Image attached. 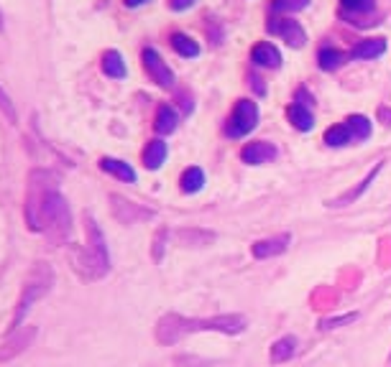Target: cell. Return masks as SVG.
<instances>
[{"instance_id":"1","label":"cell","mask_w":391,"mask_h":367,"mask_svg":"<svg viewBox=\"0 0 391 367\" xmlns=\"http://www.w3.org/2000/svg\"><path fill=\"white\" fill-rule=\"evenodd\" d=\"M46 176L49 174L44 171L31 174L26 197V222L31 230L44 233L54 245H62L72 233V212H69L67 199L44 181Z\"/></svg>"},{"instance_id":"2","label":"cell","mask_w":391,"mask_h":367,"mask_svg":"<svg viewBox=\"0 0 391 367\" xmlns=\"http://www.w3.org/2000/svg\"><path fill=\"white\" fill-rule=\"evenodd\" d=\"M248 319L243 313H223V316H210V319H190L179 313H166L156 324V340L172 347L177 342H182L190 334L197 331H220V334H241L246 331Z\"/></svg>"},{"instance_id":"3","label":"cell","mask_w":391,"mask_h":367,"mask_svg":"<svg viewBox=\"0 0 391 367\" xmlns=\"http://www.w3.org/2000/svg\"><path fill=\"white\" fill-rule=\"evenodd\" d=\"M85 230H87V248L80 252V260H74V270H80L85 278H102L110 270V252L105 235L92 220V215H85Z\"/></svg>"},{"instance_id":"4","label":"cell","mask_w":391,"mask_h":367,"mask_svg":"<svg viewBox=\"0 0 391 367\" xmlns=\"http://www.w3.org/2000/svg\"><path fill=\"white\" fill-rule=\"evenodd\" d=\"M54 286V270L49 263H36L28 270L26 281H23V291H21L19 306H16V316H13V327H21V322L26 319V313L44 298Z\"/></svg>"},{"instance_id":"5","label":"cell","mask_w":391,"mask_h":367,"mask_svg":"<svg viewBox=\"0 0 391 367\" xmlns=\"http://www.w3.org/2000/svg\"><path fill=\"white\" fill-rule=\"evenodd\" d=\"M256 123H258V105L254 99H238L225 123V135L227 138H243L254 130Z\"/></svg>"},{"instance_id":"6","label":"cell","mask_w":391,"mask_h":367,"mask_svg":"<svg viewBox=\"0 0 391 367\" xmlns=\"http://www.w3.org/2000/svg\"><path fill=\"white\" fill-rule=\"evenodd\" d=\"M36 327H31V324H21V327H13L10 334L3 340L0 344V362H10V359H16L19 355H23L28 347H31V342L36 340Z\"/></svg>"},{"instance_id":"7","label":"cell","mask_w":391,"mask_h":367,"mask_svg":"<svg viewBox=\"0 0 391 367\" xmlns=\"http://www.w3.org/2000/svg\"><path fill=\"white\" fill-rule=\"evenodd\" d=\"M144 67L146 72H148V77L159 84V87H164V90H172L174 87V72L166 67V62L159 56V51H154V49H144Z\"/></svg>"},{"instance_id":"8","label":"cell","mask_w":391,"mask_h":367,"mask_svg":"<svg viewBox=\"0 0 391 367\" xmlns=\"http://www.w3.org/2000/svg\"><path fill=\"white\" fill-rule=\"evenodd\" d=\"M276 156H279V151H276V145L269 143V141H254V143L243 145V151H241V158H243V163H248V166L271 163Z\"/></svg>"},{"instance_id":"9","label":"cell","mask_w":391,"mask_h":367,"mask_svg":"<svg viewBox=\"0 0 391 367\" xmlns=\"http://www.w3.org/2000/svg\"><path fill=\"white\" fill-rule=\"evenodd\" d=\"M271 31L273 34H279V36L291 46V49H302V46L307 44V34L302 31V26L297 23V21H289V19L271 21Z\"/></svg>"},{"instance_id":"10","label":"cell","mask_w":391,"mask_h":367,"mask_svg":"<svg viewBox=\"0 0 391 367\" xmlns=\"http://www.w3.org/2000/svg\"><path fill=\"white\" fill-rule=\"evenodd\" d=\"M251 62L256 67H264V69H276V67H282V54L273 44L261 41V44H256L251 49Z\"/></svg>"},{"instance_id":"11","label":"cell","mask_w":391,"mask_h":367,"mask_svg":"<svg viewBox=\"0 0 391 367\" xmlns=\"http://www.w3.org/2000/svg\"><path fill=\"white\" fill-rule=\"evenodd\" d=\"M287 248H289V235L254 242V245H251V252H254L256 260H266V258H276V255L287 252Z\"/></svg>"},{"instance_id":"12","label":"cell","mask_w":391,"mask_h":367,"mask_svg":"<svg viewBox=\"0 0 391 367\" xmlns=\"http://www.w3.org/2000/svg\"><path fill=\"white\" fill-rule=\"evenodd\" d=\"M110 202H113V212H115V217L123 220L126 224H133L136 220H148V217H151L148 209H141V206L131 204V202H126V199H120V197H110Z\"/></svg>"},{"instance_id":"13","label":"cell","mask_w":391,"mask_h":367,"mask_svg":"<svg viewBox=\"0 0 391 367\" xmlns=\"http://www.w3.org/2000/svg\"><path fill=\"white\" fill-rule=\"evenodd\" d=\"M381 169H383V161H379L371 171H368V176H366L364 181H358V187H353L350 191H348V194H343V197L333 199V202H330V206H348V204H353L355 199L361 197L366 189H368V184H371V181L379 176V171H381Z\"/></svg>"},{"instance_id":"14","label":"cell","mask_w":391,"mask_h":367,"mask_svg":"<svg viewBox=\"0 0 391 367\" xmlns=\"http://www.w3.org/2000/svg\"><path fill=\"white\" fill-rule=\"evenodd\" d=\"M166 143L161 141V138H156V141H151V143L146 145V151H144V166L148 171H156V169H161L166 161Z\"/></svg>"},{"instance_id":"15","label":"cell","mask_w":391,"mask_h":367,"mask_svg":"<svg viewBox=\"0 0 391 367\" xmlns=\"http://www.w3.org/2000/svg\"><path fill=\"white\" fill-rule=\"evenodd\" d=\"M100 169L113 174L118 181H126V184H133V181H136V171H133V166L126 161H120V158H102Z\"/></svg>"},{"instance_id":"16","label":"cell","mask_w":391,"mask_h":367,"mask_svg":"<svg viewBox=\"0 0 391 367\" xmlns=\"http://www.w3.org/2000/svg\"><path fill=\"white\" fill-rule=\"evenodd\" d=\"M287 117H289L291 126L297 128V130H302V133H309V130L315 128V115H312L309 108H304V105H289Z\"/></svg>"},{"instance_id":"17","label":"cell","mask_w":391,"mask_h":367,"mask_svg":"<svg viewBox=\"0 0 391 367\" xmlns=\"http://www.w3.org/2000/svg\"><path fill=\"white\" fill-rule=\"evenodd\" d=\"M383 51H386V41H383V38H366V41L353 46L350 56H353V59H376V56H381Z\"/></svg>"},{"instance_id":"18","label":"cell","mask_w":391,"mask_h":367,"mask_svg":"<svg viewBox=\"0 0 391 367\" xmlns=\"http://www.w3.org/2000/svg\"><path fill=\"white\" fill-rule=\"evenodd\" d=\"M100 67H102V72L108 74V77H113V80H123V77H126V62H123V56H120L118 51H113V49L102 54Z\"/></svg>"},{"instance_id":"19","label":"cell","mask_w":391,"mask_h":367,"mask_svg":"<svg viewBox=\"0 0 391 367\" xmlns=\"http://www.w3.org/2000/svg\"><path fill=\"white\" fill-rule=\"evenodd\" d=\"M297 355V340L294 337H282L271 344V362L279 365V362H287Z\"/></svg>"},{"instance_id":"20","label":"cell","mask_w":391,"mask_h":367,"mask_svg":"<svg viewBox=\"0 0 391 367\" xmlns=\"http://www.w3.org/2000/svg\"><path fill=\"white\" fill-rule=\"evenodd\" d=\"M177 237L187 248H205V245L215 242V233H208V230H182V233H177Z\"/></svg>"},{"instance_id":"21","label":"cell","mask_w":391,"mask_h":367,"mask_svg":"<svg viewBox=\"0 0 391 367\" xmlns=\"http://www.w3.org/2000/svg\"><path fill=\"white\" fill-rule=\"evenodd\" d=\"M179 184H182L184 194H197V191L205 187V171H202L200 166H192V169H187L182 174Z\"/></svg>"},{"instance_id":"22","label":"cell","mask_w":391,"mask_h":367,"mask_svg":"<svg viewBox=\"0 0 391 367\" xmlns=\"http://www.w3.org/2000/svg\"><path fill=\"white\" fill-rule=\"evenodd\" d=\"M346 128L350 130L353 141H368L371 138V120L366 115H350L346 120Z\"/></svg>"},{"instance_id":"23","label":"cell","mask_w":391,"mask_h":367,"mask_svg":"<svg viewBox=\"0 0 391 367\" xmlns=\"http://www.w3.org/2000/svg\"><path fill=\"white\" fill-rule=\"evenodd\" d=\"M177 123H179V117H177V113H174L169 105H161L159 108V113H156V123L154 128L159 130L161 135H169L177 130Z\"/></svg>"},{"instance_id":"24","label":"cell","mask_w":391,"mask_h":367,"mask_svg":"<svg viewBox=\"0 0 391 367\" xmlns=\"http://www.w3.org/2000/svg\"><path fill=\"white\" fill-rule=\"evenodd\" d=\"M172 46H174V51H177L179 56H184V59H194V56H200V44H197L194 38L184 36V34H174Z\"/></svg>"},{"instance_id":"25","label":"cell","mask_w":391,"mask_h":367,"mask_svg":"<svg viewBox=\"0 0 391 367\" xmlns=\"http://www.w3.org/2000/svg\"><path fill=\"white\" fill-rule=\"evenodd\" d=\"M346 62V54L340 51V49H320V54H317V64H320V69H325V72H333V69H337L340 64Z\"/></svg>"},{"instance_id":"26","label":"cell","mask_w":391,"mask_h":367,"mask_svg":"<svg viewBox=\"0 0 391 367\" xmlns=\"http://www.w3.org/2000/svg\"><path fill=\"white\" fill-rule=\"evenodd\" d=\"M325 143H328L330 148H340V145L353 143V138H350V130L346 128V123H337V126L328 128V133H325Z\"/></svg>"},{"instance_id":"27","label":"cell","mask_w":391,"mask_h":367,"mask_svg":"<svg viewBox=\"0 0 391 367\" xmlns=\"http://www.w3.org/2000/svg\"><path fill=\"white\" fill-rule=\"evenodd\" d=\"M361 313L358 311H350V313H343V316H330V319H320L317 329L320 331H330V329H337V327H346V324L355 322Z\"/></svg>"},{"instance_id":"28","label":"cell","mask_w":391,"mask_h":367,"mask_svg":"<svg viewBox=\"0 0 391 367\" xmlns=\"http://www.w3.org/2000/svg\"><path fill=\"white\" fill-rule=\"evenodd\" d=\"M309 0H273L271 8L273 10H282V13H297V10L307 8Z\"/></svg>"},{"instance_id":"29","label":"cell","mask_w":391,"mask_h":367,"mask_svg":"<svg viewBox=\"0 0 391 367\" xmlns=\"http://www.w3.org/2000/svg\"><path fill=\"white\" fill-rule=\"evenodd\" d=\"M174 367H212V362L197 357V355H179V357H174Z\"/></svg>"},{"instance_id":"30","label":"cell","mask_w":391,"mask_h":367,"mask_svg":"<svg viewBox=\"0 0 391 367\" xmlns=\"http://www.w3.org/2000/svg\"><path fill=\"white\" fill-rule=\"evenodd\" d=\"M0 113L8 117L10 123H16V117H19V113H16V105H13V99H10V95L3 87H0Z\"/></svg>"},{"instance_id":"31","label":"cell","mask_w":391,"mask_h":367,"mask_svg":"<svg viewBox=\"0 0 391 367\" xmlns=\"http://www.w3.org/2000/svg\"><path fill=\"white\" fill-rule=\"evenodd\" d=\"M373 0H343V8L350 10V13H368L373 10Z\"/></svg>"},{"instance_id":"32","label":"cell","mask_w":391,"mask_h":367,"mask_svg":"<svg viewBox=\"0 0 391 367\" xmlns=\"http://www.w3.org/2000/svg\"><path fill=\"white\" fill-rule=\"evenodd\" d=\"M169 5H172V10H190L194 5V0H172Z\"/></svg>"},{"instance_id":"33","label":"cell","mask_w":391,"mask_h":367,"mask_svg":"<svg viewBox=\"0 0 391 367\" xmlns=\"http://www.w3.org/2000/svg\"><path fill=\"white\" fill-rule=\"evenodd\" d=\"M297 105H304V108L312 105V97H309L307 90H297Z\"/></svg>"},{"instance_id":"34","label":"cell","mask_w":391,"mask_h":367,"mask_svg":"<svg viewBox=\"0 0 391 367\" xmlns=\"http://www.w3.org/2000/svg\"><path fill=\"white\" fill-rule=\"evenodd\" d=\"M379 117H381V120H386V123L391 126V110H389V108H381V110H379Z\"/></svg>"},{"instance_id":"35","label":"cell","mask_w":391,"mask_h":367,"mask_svg":"<svg viewBox=\"0 0 391 367\" xmlns=\"http://www.w3.org/2000/svg\"><path fill=\"white\" fill-rule=\"evenodd\" d=\"M148 0H126V8H138V5H146Z\"/></svg>"},{"instance_id":"36","label":"cell","mask_w":391,"mask_h":367,"mask_svg":"<svg viewBox=\"0 0 391 367\" xmlns=\"http://www.w3.org/2000/svg\"><path fill=\"white\" fill-rule=\"evenodd\" d=\"M0 31H3V13H0Z\"/></svg>"}]
</instances>
